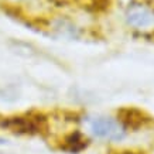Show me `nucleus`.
Segmentation results:
<instances>
[{"mask_svg": "<svg viewBox=\"0 0 154 154\" xmlns=\"http://www.w3.org/2000/svg\"><path fill=\"white\" fill-rule=\"evenodd\" d=\"M0 127L16 134H44L48 131V122L44 115L31 112L0 117Z\"/></svg>", "mask_w": 154, "mask_h": 154, "instance_id": "nucleus-1", "label": "nucleus"}, {"mask_svg": "<svg viewBox=\"0 0 154 154\" xmlns=\"http://www.w3.org/2000/svg\"><path fill=\"white\" fill-rule=\"evenodd\" d=\"M89 126L96 137L105 139V140H122L126 136V129L119 123V120L112 117H94L89 122Z\"/></svg>", "mask_w": 154, "mask_h": 154, "instance_id": "nucleus-2", "label": "nucleus"}, {"mask_svg": "<svg viewBox=\"0 0 154 154\" xmlns=\"http://www.w3.org/2000/svg\"><path fill=\"white\" fill-rule=\"evenodd\" d=\"M127 23L139 30L154 28V10L143 3H131L126 11Z\"/></svg>", "mask_w": 154, "mask_h": 154, "instance_id": "nucleus-3", "label": "nucleus"}, {"mask_svg": "<svg viewBox=\"0 0 154 154\" xmlns=\"http://www.w3.org/2000/svg\"><path fill=\"white\" fill-rule=\"evenodd\" d=\"M117 117L119 123L125 129H133V130L144 127L151 120V117L147 113L137 107H122L117 112Z\"/></svg>", "mask_w": 154, "mask_h": 154, "instance_id": "nucleus-4", "label": "nucleus"}, {"mask_svg": "<svg viewBox=\"0 0 154 154\" xmlns=\"http://www.w3.org/2000/svg\"><path fill=\"white\" fill-rule=\"evenodd\" d=\"M86 146H88V140L79 131H75V133H71L64 139L62 149L69 151V153H79L84 149H86Z\"/></svg>", "mask_w": 154, "mask_h": 154, "instance_id": "nucleus-5", "label": "nucleus"}, {"mask_svg": "<svg viewBox=\"0 0 154 154\" xmlns=\"http://www.w3.org/2000/svg\"><path fill=\"white\" fill-rule=\"evenodd\" d=\"M84 7L94 11H103V10L109 9L110 6V0H85Z\"/></svg>", "mask_w": 154, "mask_h": 154, "instance_id": "nucleus-6", "label": "nucleus"}, {"mask_svg": "<svg viewBox=\"0 0 154 154\" xmlns=\"http://www.w3.org/2000/svg\"><path fill=\"white\" fill-rule=\"evenodd\" d=\"M115 154H144L141 151H133V150H123V151H117Z\"/></svg>", "mask_w": 154, "mask_h": 154, "instance_id": "nucleus-7", "label": "nucleus"}, {"mask_svg": "<svg viewBox=\"0 0 154 154\" xmlns=\"http://www.w3.org/2000/svg\"><path fill=\"white\" fill-rule=\"evenodd\" d=\"M0 154H2V153H0Z\"/></svg>", "mask_w": 154, "mask_h": 154, "instance_id": "nucleus-8", "label": "nucleus"}]
</instances>
